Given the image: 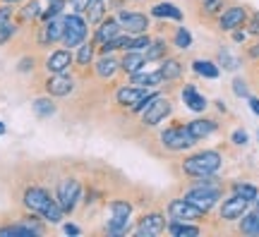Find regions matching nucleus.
<instances>
[{
    "mask_svg": "<svg viewBox=\"0 0 259 237\" xmlns=\"http://www.w3.org/2000/svg\"><path fill=\"white\" fill-rule=\"evenodd\" d=\"M15 34H17V24L10 19V22H5V24L0 27V46H5V43H8Z\"/></svg>",
    "mask_w": 259,
    "mask_h": 237,
    "instance_id": "nucleus-37",
    "label": "nucleus"
},
{
    "mask_svg": "<svg viewBox=\"0 0 259 237\" xmlns=\"http://www.w3.org/2000/svg\"><path fill=\"white\" fill-rule=\"evenodd\" d=\"M115 17L120 22L122 31H125V34H132V36H137V34H149V29H151L149 15L137 12V10H118Z\"/></svg>",
    "mask_w": 259,
    "mask_h": 237,
    "instance_id": "nucleus-8",
    "label": "nucleus"
},
{
    "mask_svg": "<svg viewBox=\"0 0 259 237\" xmlns=\"http://www.w3.org/2000/svg\"><path fill=\"white\" fill-rule=\"evenodd\" d=\"M130 3H137V0H130Z\"/></svg>",
    "mask_w": 259,
    "mask_h": 237,
    "instance_id": "nucleus-52",
    "label": "nucleus"
},
{
    "mask_svg": "<svg viewBox=\"0 0 259 237\" xmlns=\"http://www.w3.org/2000/svg\"><path fill=\"white\" fill-rule=\"evenodd\" d=\"M247 55H250L252 60H259V41L254 43V46H250L247 48Z\"/></svg>",
    "mask_w": 259,
    "mask_h": 237,
    "instance_id": "nucleus-48",
    "label": "nucleus"
},
{
    "mask_svg": "<svg viewBox=\"0 0 259 237\" xmlns=\"http://www.w3.org/2000/svg\"><path fill=\"white\" fill-rule=\"evenodd\" d=\"M63 29H65L63 15H58V17L44 22V24L38 27V34H36L38 46L48 48V46H53V43H60V41H63Z\"/></svg>",
    "mask_w": 259,
    "mask_h": 237,
    "instance_id": "nucleus-10",
    "label": "nucleus"
},
{
    "mask_svg": "<svg viewBox=\"0 0 259 237\" xmlns=\"http://www.w3.org/2000/svg\"><path fill=\"white\" fill-rule=\"evenodd\" d=\"M17 70L19 72H31V70H34V58H22V60H19V65H17Z\"/></svg>",
    "mask_w": 259,
    "mask_h": 237,
    "instance_id": "nucleus-43",
    "label": "nucleus"
},
{
    "mask_svg": "<svg viewBox=\"0 0 259 237\" xmlns=\"http://www.w3.org/2000/svg\"><path fill=\"white\" fill-rule=\"evenodd\" d=\"M22 204H24V209L27 211L36 213V216H44V213L56 204V199L51 197V192H48L46 187H41V184H31V187H27L24 194H22Z\"/></svg>",
    "mask_w": 259,
    "mask_h": 237,
    "instance_id": "nucleus-6",
    "label": "nucleus"
},
{
    "mask_svg": "<svg viewBox=\"0 0 259 237\" xmlns=\"http://www.w3.org/2000/svg\"><path fill=\"white\" fill-rule=\"evenodd\" d=\"M231 34H233V41H235V43H245V41H247V31H242V29H235Z\"/></svg>",
    "mask_w": 259,
    "mask_h": 237,
    "instance_id": "nucleus-45",
    "label": "nucleus"
},
{
    "mask_svg": "<svg viewBox=\"0 0 259 237\" xmlns=\"http://www.w3.org/2000/svg\"><path fill=\"white\" fill-rule=\"evenodd\" d=\"M245 31L250 34V36H257L259 38V12H252L247 22H245Z\"/></svg>",
    "mask_w": 259,
    "mask_h": 237,
    "instance_id": "nucleus-40",
    "label": "nucleus"
},
{
    "mask_svg": "<svg viewBox=\"0 0 259 237\" xmlns=\"http://www.w3.org/2000/svg\"><path fill=\"white\" fill-rule=\"evenodd\" d=\"M158 72L163 74V79H166V82H176V79L183 77L185 65H183L180 58H170V55H166L163 60H158Z\"/></svg>",
    "mask_w": 259,
    "mask_h": 237,
    "instance_id": "nucleus-22",
    "label": "nucleus"
},
{
    "mask_svg": "<svg viewBox=\"0 0 259 237\" xmlns=\"http://www.w3.org/2000/svg\"><path fill=\"white\" fill-rule=\"evenodd\" d=\"M151 91H154V89H142V86H135V84H125V86H120V89L115 91V103H118L120 108L132 110L139 101L147 99Z\"/></svg>",
    "mask_w": 259,
    "mask_h": 237,
    "instance_id": "nucleus-13",
    "label": "nucleus"
},
{
    "mask_svg": "<svg viewBox=\"0 0 259 237\" xmlns=\"http://www.w3.org/2000/svg\"><path fill=\"white\" fill-rule=\"evenodd\" d=\"M56 201L60 204V209L65 213H72L77 209V204L82 201V182L77 177H63L58 182L56 189Z\"/></svg>",
    "mask_w": 259,
    "mask_h": 237,
    "instance_id": "nucleus-5",
    "label": "nucleus"
},
{
    "mask_svg": "<svg viewBox=\"0 0 259 237\" xmlns=\"http://www.w3.org/2000/svg\"><path fill=\"white\" fill-rule=\"evenodd\" d=\"M185 127H187V132L192 134L194 141H202V139L211 137L213 132L219 129V122L213 118H194V120H187Z\"/></svg>",
    "mask_w": 259,
    "mask_h": 237,
    "instance_id": "nucleus-16",
    "label": "nucleus"
},
{
    "mask_svg": "<svg viewBox=\"0 0 259 237\" xmlns=\"http://www.w3.org/2000/svg\"><path fill=\"white\" fill-rule=\"evenodd\" d=\"M231 141L235 146H245L247 141H250V137H247V132H245V129H235V132L231 134Z\"/></svg>",
    "mask_w": 259,
    "mask_h": 237,
    "instance_id": "nucleus-41",
    "label": "nucleus"
},
{
    "mask_svg": "<svg viewBox=\"0 0 259 237\" xmlns=\"http://www.w3.org/2000/svg\"><path fill=\"white\" fill-rule=\"evenodd\" d=\"M247 103H250V108H252V113L259 118V99L257 96H247Z\"/></svg>",
    "mask_w": 259,
    "mask_h": 237,
    "instance_id": "nucleus-47",
    "label": "nucleus"
},
{
    "mask_svg": "<svg viewBox=\"0 0 259 237\" xmlns=\"http://www.w3.org/2000/svg\"><path fill=\"white\" fill-rule=\"evenodd\" d=\"M231 189H233V194H240L242 199H247V201H254L259 194V189L252 182H233Z\"/></svg>",
    "mask_w": 259,
    "mask_h": 237,
    "instance_id": "nucleus-35",
    "label": "nucleus"
},
{
    "mask_svg": "<svg viewBox=\"0 0 259 237\" xmlns=\"http://www.w3.org/2000/svg\"><path fill=\"white\" fill-rule=\"evenodd\" d=\"M250 204L252 201L242 199L240 194H231L228 199L221 201V206H219V216H221L223 220H240L242 213L250 209Z\"/></svg>",
    "mask_w": 259,
    "mask_h": 237,
    "instance_id": "nucleus-14",
    "label": "nucleus"
},
{
    "mask_svg": "<svg viewBox=\"0 0 259 237\" xmlns=\"http://www.w3.org/2000/svg\"><path fill=\"white\" fill-rule=\"evenodd\" d=\"M161 144L166 146L168 151H187V149H192L197 141L192 139V134L187 132L185 125H180V122H173V125H168L166 129H161Z\"/></svg>",
    "mask_w": 259,
    "mask_h": 237,
    "instance_id": "nucleus-4",
    "label": "nucleus"
},
{
    "mask_svg": "<svg viewBox=\"0 0 259 237\" xmlns=\"http://www.w3.org/2000/svg\"><path fill=\"white\" fill-rule=\"evenodd\" d=\"M149 15L156 19H170V22H183V10L178 8L176 3L170 0H161V3H154Z\"/></svg>",
    "mask_w": 259,
    "mask_h": 237,
    "instance_id": "nucleus-21",
    "label": "nucleus"
},
{
    "mask_svg": "<svg viewBox=\"0 0 259 237\" xmlns=\"http://www.w3.org/2000/svg\"><path fill=\"white\" fill-rule=\"evenodd\" d=\"M173 46L178 48V51H190L194 43L192 34H190V29L185 27H176V31H173V41H170Z\"/></svg>",
    "mask_w": 259,
    "mask_h": 237,
    "instance_id": "nucleus-31",
    "label": "nucleus"
},
{
    "mask_svg": "<svg viewBox=\"0 0 259 237\" xmlns=\"http://www.w3.org/2000/svg\"><path fill=\"white\" fill-rule=\"evenodd\" d=\"M147 67V58H144V53L142 51H125L120 58V72H125L130 77V74L139 72V70H144Z\"/></svg>",
    "mask_w": 259,
    "mask_h": 237,
    "instance_id": "nucleus-23",
    "label": "nucleus"
},
{
    "mask_svg": "<svg viewBox=\"0 0 259 237\" xmlns=\"http://www.w3.org/2000/svg\"><path fill=\"white\" fill-rule=\"evenodd\" d=\"M233 93H235L238 99H247V96H250V86H247V82H245L242 77H235V79H233Z\"/></svg>",
    "mask_w": 259,
    "mask_h": 237,
    "instance_id": "nucleus-39",
    "label": "nucleus"
},
{
    "mask_svg": "<svg viewBox=\"0 0 259 237\" xmlns=\"http://www.w3.org/2000/svg\"><path fill=\"white\" fill-rule=\"evenodd\" d=\"M63 232H65V235H79V232H82V228H77L74 223H65Z\"/></svg>",
    "mask_w": 259,
    "mask_h": 237,
    "instance_id": "nucleus-46",
    "label": "nucleus"
},
{
    "mask_svg": "<svg viewBox=\"0 0 259 237\" xmlns=\"http://www.w3.org/2000/svg\"><path fill=\"white\" fill-rule=\"evenodd\" d=\"M137 235L139 237H156L161 232H166V216L158 211H149L137 220Z\"/></svg>",
    "mask_w": 259,
    "mask_h": 237,
    "instance_id": "nucleus-11",
    "label": "nucleus"
},
{
    "mask_svg": "<svg viewBox=\"0 0 259 237\" xmlns=\"http://www.w3.org/2000/svg\"><path fill=\"white\" fill-rule=\"evenodd\" d=\"M168 216L176 220H190V223H202V220H206V211H202L199 206H194L192 201H187L185 197H178V199H170L168 201Z\"/></svg>",
    "mask_w": 259,
    "mask_h": 237,
    "instance_id": "nucleus-7",
    "label": "nucleus"
},
{
    "mask_svg": "<svg viewBox=\"0 0 259 237\" xmlns=\"http://www.w3.org/2000/svg\"><path fill=\"white\" fill-rule=\"evenodd\" d=\"M44 84H46V93L53 96V99H65V96H70L74 91V79L67 72L51 74Z\"/></svg>",
    "mask_w": 259,
    "mask_h": 237,
    "instance_id": "nucleus-15",
    "label": "nucleus"
},
{
    "mask_svg": "<svg viewBox=\"0 0 259 237\" xmlns=\"http://www.w3.org/2000/svg\"><path fill=\"white\" fill-rule=\"evenodd\" d=\"M166 230L170 232V235H176V237H197V235H202V228H199V225H194V223H190V220H176V218H170V223H166Z\"/></svg>",
    "mask_w": 259,
    "mask_h": 237,
    "instance_id": "nucleus-24",
    "label": "nucleus"
},
{
    "mask_svg": "<svg viewBox=\"0 0 259 237\" xmlns=\"http://www.w3.org/2000/svg\"><path fill=\"white\" fill-rule=\"evenodd\" d=\"M3 3H8V5H15V3H19V0H3Z\"/></svg>",
    "mask_w": 259,
    "mask_h": 237,
    "instance_id": "nucleus-50",
    "label": "nucleus"
},
{
    "mask_svg": "<svg viewBox=\"0 0 259 237\" xmlns=\"http://www.w3.org/2000/svg\"><path fill=\"white\" fill-rule=\"evenodd\" d=\"M223 165V156L216 149H206V151H197V154L187 156L183 161V173L187 177H202V175H216Z\"/></svg>",
    "mask_w": 259,
    "mask_h": 237,
    "instance_id": "nucleus-1",
    "label": "nucleus"
},
{
    "mask_svg": "<svg viewBox=\"0 0 259 237\" xmlns=\"http://www.w3.org/2000/svg\"><path fill=\"white\" fill-rule=\"evenodd\" d=\"M118 34H122V27L118 17H103L99 24H96V31H94V41H96V46H101L106 41H111L115 38Z\"/></svg>",
    "mask_w": 259,
    "mask_h": 237,
    "instance_id": "nucleus-17",
    "label": "nucleus"
},
{
    "mask_svg": "<svg viewBox=\"0 0 259 237\" xmlns=\"http://www.w3.org/2000/svg\"><path fill=\"white\" fill-rule=\"evenodd\" d=\"M247 17H250V12H247L245 5H231V8H226L221 15H219V22H216V24H219V31L231 34V31H235V29L245 27Z\"/></svg>",
    "mask_w": 259,
    "mask_h": 237,
    "instance_id": "nucleus-9",
    "label": "nucleus"
},
{
    "mask_svg": "<svg viewBox=\"0 0 259 237\" xmlns=\"http://www.w3.org/2000/svg\"><path fill=\"white\" fill-rule=\"evenodd\" d=\"M226 8V0H199V12L204 17H219Z\"/></svg>",
    "mask_w": 259,
    "mask_h": 237,
    "instance_id": "nucleus-32",
    "label": "nucleus"
},
{
    "mask_svg": "<svg viewBox=\"0 0 259 237\" xmlns=\"http://www.w3.org/2000/svg\"><path fill=\"white\" fill-rule=\"evenodd\" d=\"M108 211H111L113 223H130L132 218V204L127 199H113L108 204Z\"/></svg>",
    "mask_w": 259,
    "mask_h": 237,
    "instance_id": "nucleus-25",
    "label": "nucleus"
},
{
    "mask_svg": "<svg viewBox=\"0 0 259 237\" xmlns=\"http://www.w3.org/2000/svg\"><path fill=\"white\" fill-rule=\"evenodd\" d=\"M130 84H135V86H142V89H158V86H163L166 79H163V74L158 72V70H139V72L130 74Z\"/></svg>",
    "mask_w": 259,
    "mask_h": 237,
    "instance_id": "nucleus-20",
    "label": "nucleus"
},
{
    "mask_svg": "<svg viewBox=\"0 0 259 237\" xmlns=\"http://www.w3.org/2000/svg\"><path fill=\"white\" fill-rule=\"evenodd\" d=\"M63 22H65V29H63V43L65 48H77L82 41H87L89 36V22L77 15V12H70V15H63Z\"/></svg>",
    "mask_w": 259,
    "mask_h": 237,
    "instance_id": "nucleus-2",
    "label": "nucleus"
},
{
    "mask_svg": "<svg viewBox=\"0 0 259 237\" xmlns=\"http://www.w3.org/2000/svg\"><path fill=\"white\" fill-rule=\"evenodd\" d=\"M72 65H74L72 51H70V48H56V51H51V55L46 58L44 67H46L48 74H63V72H67Z\"/></svg>",
    "mask_w": 259,
    "mask_h": 237,
    "instance_id": "nucleus-12",
    "label": "nucleus"
},
{
    "mask_svg": "<svg viewBox=\"0 0 259 237\" xmlns=\"http://www.w3.org/2000/svg\"><path fill=\"white\" fill-rule=\"evenodd\" d=\"M180 99H183V103H185V108L192 110V113H204L206 106H209L206 96H202V93L197 91V86H194V84H185V86H183Z\"/></svg>",
    "mask_w": 259,
    "mask_h": 237,
    "instance_id": "nucleus-19",
    "label": "nucleus"
},
{
    "mask_svg": "<svg viewBox=\"0 0 259 237\" xmlns=\"http://www.w3.org/2000/svg\"><path fill=\"white\" fill-rule=\"evenodd\" d=\"M238 230L242 235H250V237H259V209L254 211H245L240 216V223H238Z\"/></svg>",
    "mask_w": 259,
    "mask_h": 237,
    "instance_id": "nucleus-27",
    "label": "nucleus"
},
{
    "mask_svg": "<svg viewBox=\"0 0 259 237\" xmlns=\"http://www.w3.org/2000/svg\"><path fill=\"white\" fill-rule=\"evenodd\" d=\"M10 19H12V8L5 3V5H0V27H3L5 22H10Z\"/></svg>",
    "mask_w": 259,
    "mask_h": 237,
    "instance_id": "nucleus-44",
    "label": "nucleus"
},
{
    "mask_svg": "<svg viewBox=\"0 0 259 237\" xmlns=\"http://www.w3.org/2000/svg\"><path fill=\"white\" fill-rule=\"evenodd\" d=\"M216 63L221 65L223 70H231V72H235V70L240 67V60H238L235 55H231V51H226V48H221V51H219V58H216Z\"/></svg>",
    "mask_w": 259,
    "mask_h": 237,
    "instance_id": "nucleus-36",
    "label": "nucleus"
},
{
    "mask_svg": "<svg viewBox=\"0 0 259 237\" xmlns=\"http://www.w3.org/2000/svg\"><path fill=\"white\" fill-rule=\"evenodd\" d=\"M257 139H259V132H257Z\"/></svg>",
    "mask_w": 259,
    "mask_h": 237,
    "instance_id": "nucleus-53",
    "label": "nucleus"
},
{
    "mask_svg": "<svg viewBox=\"0 0 259 237\" xmlns=\"http://www.w3.org/2000/svg\"><path fill=\"white\" fill-rule=\"evenodd\" d=\"M170 113H173V99H170V96H163V93L158 91L156 96L151 99V103L142 110V125H144V127H156V125H161L166 118H170Z\"/></svg>",
    "mask_w": 259,
    "mask_h": 237,
    "instance_id": "nucleus-3",
    "label": "nucleus"
},
{
    "mask_svg": "<svg viewBox=\"0 0 259 237\" xmlns=\"http://www.w3.org/2000/svg\"><path fill=\"white\" fill-rule=\"evenodd\" d=\"M31 110H34L36 118L46 120V118H53V115H56L58 106L53 103V96H38V99L31 101Z\"/></svg>",
    "mask_w": 259,
    "mask_h": 237,
    "instance_id": "nucleus-29",
    "label": "nucleus"
},
{
    "mask_svg": "<svg viewBox=\"0 0 259 237\" xmlns=\"http://www.w3.org/2000/svg\"><path fill=\"white\" fill-rule=\"evenodd\" d=\"M67 3H70L72 12H77V15H84V12H87V8L92 5V0H67Z\"/></svg>",
    "mask_w": 259,
    "mask_h": 237,
    "instance_id": "nucleus-42",
    "label": "nucleus"
},
{
    "mask_svg": "<svg viewBox=\"0 0 259 237\" xmlns=\"http://www.w3.org/2000/svg\"><path fill=\"white\" fill-rule=\"evenodd\" d=\"M168 51H170V43H168V38L158 36V38H151V43H149L147 53H144V58H147V63H158V60H163L168 55Z\"/></svg>",
    "mask_w": 259,
    "mask_h": 237,
    "instance_id": "nucleus-28",
    "label": "nucleus"
},
{
    "mask_svg": "<svg viewBox=\"0 0 259 237\" xmlns=\"http://www.w3.org/2000/svg\"><path fill=\"white\" fill-rule=\"evenodd\" d=\"M5 134H8V127H5V122L0 120V137H5Z\"/></svg>",
    "mask_w": 259,
    "mask_h": 237,
    "instance_id": "nucleus-49",
    "label": "nucleus"
},
{
    "mask_svg": "<svg viewBox=\"0 0 259 237\" xmlns=\"http://www.w3.org/2000/svg\"><path fill=\"white\" fill-rule=\"evenodd\" d=\"M192 70L199 74V77H204V79H219V74H221L219 63L206 60V58H197V60H192Z\"/></svg>",
    "mask_w": 259,
    "mask_h": 237,
    "instance_id": "nucleus-30",
    "label": "nucleus"
},
{
    "mask_svg": "<svg viewBox=\"0 0 259 237\" xmlns=\"http://www.w3.org/2000/svg\"><path fill=\"white\" fill-rule=\"evenodd\" d=\"M94 72L99 79H113L120 72V58H115L113 53H101V58L94 63Z\"/></svg>",
    "mask_w": 259,
    "mask_h": 237,
    "instance_id": "nucleus-18",
    "label": "nucleus"
},
{
    "mask_svg": "<svg viewBox=\"0 0 259 237\" xmlns=\"http://www.w3.org/2000/svg\"><path fill=\"white\" fill-rule=\"evenodd\" d=\"M254 201H257V206H259V194H257V199H254Z\"/></svg>",
    "mask_w": 259,
    "mask_h": 237,
    "instance_id": "nucleus-51",
    "label": "nucleus"
},
{
    "mask_svg": "<svg viewBox=\"0 0 259 237\" xmlns=\"http://www.w3.org/2000/svg\"><path fill=\"white\" fill-rule=\"evenodd\" d=\"M94 53H96V41H82L77 46V53H74V65L87 70L89 65H94Z\"/></svg>",
    "mask_w": 259,
    "mask_h": 237,
    "instance_id": "nucleus-26",
    "label": "nucleus"
},
{
    "mask_svg": "<svg viewBox=\"0 0 259 237\" xmlns=\"http://www.w3.org/2000/svg\"><path fill=\"white\" fill-rule=\"evenodd\" d=\"M0 237H34V232L24 223H15V225H0Z\"/></svg>",
    "mask_w": 259,
    "mask_h": 237,
    "instance_id": "nucleus-33",
    "label": "nucleus"
},
{
    "mask_svg": "<svg viewBox=\"0 0 259 237\" xmlns=\"http://www.w3.org/2000/svg\"><path fill=\"white\" fill-rule=\"evenodd\" d=\"M130 230H132V223H113V220L106 223V232L108 235H127Z\"/></svg>",
    "mask_w": 259,
    "mask_h": 237,
    "instance_id": "nucleus-38",
    "label": "nucleus"
},
{
    "mask_svg": "<svg viewBox=\"0 0 259 237\" xmlns=\"http://www.w3.org/2000/svg\"><path fill=\"white\" fill-rule=\"evenodd\" d=\"M41 0H29L24 3V8L19 10V17L24 19V22H31V19H38L41 17Z\"/></svg>",
    "mask_w": 259,
    "mask_h": 237,
    "instance_id": "nucleus-34",
    "label": "nucleus"
}]
</instances>
